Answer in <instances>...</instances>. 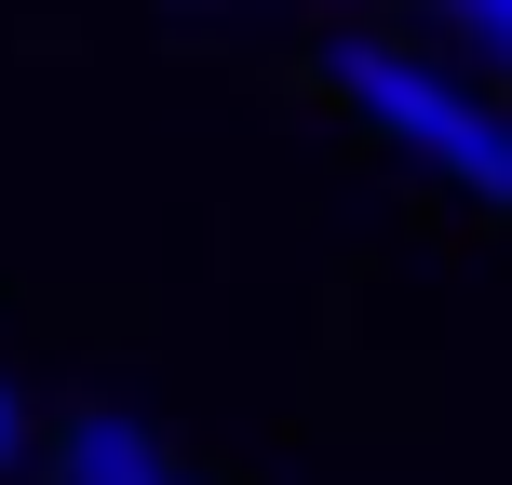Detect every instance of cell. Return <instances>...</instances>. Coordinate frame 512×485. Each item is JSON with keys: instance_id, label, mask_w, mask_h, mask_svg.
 <instances>
[{"instance_id": "6da1fadb", "label": "cell", "mask_w": 512, "mask_h": 485, "mask_svg": "<svg viewBox=\"0 0 512 485\" xmlns=\"http://www.w3.org/2000/svg\"><path fill=\"white\" fill-rule=\"evenodd\" d=\"M310 81L337 95V122H364L378 149H405L418 176H445V189L486 203V176H499V108L472 95L445 54L391 41V27H337V41H310Z\"/></svg>"}, {"instance_id": "7a4b0ae2", "label": "cell", "mask_w": 512, "mask_h": 485, "mask_svg": "<svg viewBox=\"0 0 512 485\" xmlns=\"http://www.w3.org/2000/svg\"><path fill=\"white\" fill-rule=\"evenodd\" d=\"M41 485H176V432L135 405H68L41 432Z\"/></svg>"}, {"instance_id": "3957f363", "label": "cell", "mask_w": 512, "mask_h": 485, "mask_svg": "<svg viewBox=\"0 0 512 485\" xmlns=\"http://www.w3.org/2000/svg\"><path fill=\"white\" fill-rule=\"evenodd\" d=\"M432 14H445V41H459V54H486V68L512 81V0H432Z\"/></svg>"}, {"instance_id": "277c9868", "label": "cell", "mask_w": 512, "mask_h": 485, "mask_svg": "<svg viewBox=\"0 0 512 485\" xmlns=\"http://www.w3.org/2000/svg\"><path fill=\"white\" fill-rule=\"evenodd\" d=\"M14 472H41V405L0 378V485H14Z\"/></svg>"}, {"instance_id": "5b68a950", "label": "cell", "mask_w": 512, "mask_h": 485, "mask_svg": "<svg viewBox=\"0 0 512 485\" xmlns=\"http://www.w3.org/2000/svg\"><path fill=\"white\" fill-rule=\"evenodd\" d=\"M486 203H499V230H512V108H499V176H486Z\"/></svg>"}, {"instance_id": "8992f818", "label": "cell", "mask_w": 512, "mask_h": 485, "mask_svg": "<svg viewBox=\"0 0 512 485\" xmlns=\"http://www.w3.org/2000/svg\"><path fill=\"white\" fill-rule=\"evenodd\" d=\"M189 14H203V0H189Z\"/></svg>"}, {"instance_id": "52a82bcc", "label": "cell", "mask_w": 512, "mask_h": 485, "mask_svg": "<svg viewBox=\"0 0 512 485\" xmlns=\"http://www.w3.org/2000/svg\"><path fill=\"white\" fill-rule=\"evenodd\" d=\"M176 485H189V472H176Z\"/></svg>"}]
</instances>
